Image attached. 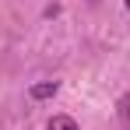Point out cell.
<instances>
[{
	"label": "cell",
	"instance_id": "cell-1",
	"mask_svg": "<svg viewBox=\"0 0 130 130\" xmlns=\"http://www.w3.org/2000/svg\"><path fill=\"white\" fill-rule=\"evenodd\" d=\"M56 91H60V81H39V85L28 88V95H32V99H53Z\"/></svg>",
	"mask_w": 130,
	"mask_h": 130
},
{
	"label": "cell",
	"instance_id": "cell-2",
	"mask_svg": "<svg viewBox=\"0 0 130 130\" xmlns=\"http://www.w3.org/2000/svg\"><path fill=\"white\" fill-rule=\"evenodd\" d=\"M46 130H81V127H77V120H70V116L60 112V116H53V120H49V127H46Z\"/></svg>",
	"mask_w": 130,
	"mask_h": 130
},
{
	"label": "cell",
	"instance_id": "cell-3",
	"mask_svg": "<svg viewBox=\"0 0 130 130\" xmlns=\"http://www.w3.org/2000/svg\"><path fill=\"white\" fill-rule=\"evenodd\" d=\"M116 112H120V120H123V130H130V95H123V99L116 102Z\"/></svg>",
	"mask_w": 130,
	"mask_h": 130
},
{
	"label": "cell",
	"instance_id": "cell-4",
	"mask_svg": "<svg viewBox=\"0 0 130 130\" xmlns=\"http://www.w3.org/2000/svg\"><path fill=\"white\" fill-rule=\"evenodd\" d=\"M127 7H130V0H127Z\"/></svg>",
	"mask_w": 130,
	"mask_h": 130
},
{
	"label": "cell",
	"instance_id": "cell-5",
	"mask_svg": "<svg viewBox=\"0 0 130 130\" xmlns=\"http://www.w3.org/2000/svg\"><path fill=\"white\" fill-rule=\"evenodd\" d=\"M91 4H95V0H91Z\"/></svg>",
	"mask_w": 130,
	"mask_h": 130
}]
</instances>
